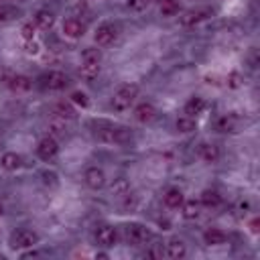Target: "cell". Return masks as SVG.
Wrapping results in <instances>:
<instances>
[{"label": "cell", "mask_w": 260, "mask_h": 260, "mask_svg": "<svg viewBox=\"0 0 260 260\" xmlns=\"http://www.w3.org/2000/svg\"><path fill=\"white\" fill-rule=\"evenodd\" d=\"M225 240H228V236L217 228H209L203 232V242L207 246H221V244H225Z\"/></svg>", "instance_id": "16"}, {"label": "cell", "mask_w": 260, "mask_h": 260, "mask_svg": "<svg viewBox=\"0 0 260 260\" xmlns=\"http://www.w3.org/2000/svg\"><path fill=\"white\" fill-rule=\"evenodd\" d=\"M150 2H152V0H126V6H128V10H132V12H144V10L150 6Z\"/></svg>", "instance_id": "31"}, {"label": "cell", "mask_w": 260, "mask_h": 260, "mask_svg": "<svg viewBox=\"0 0 260 260\" xmlns=\"http://www.w3.org/2000/svg\"><path fill=\"white\" fill-rule=\"evenodd\" d=\"M83 32H85V26H83L81 20H77V18H67V20L63 22V35H65L67 39L77 41V39L83 37Z\"/></svg>", "instance_id": "12"}, {"label": "cell", "mask_w": 260, "mask_h": 260, "mask_svg": "<svg viewBox=\"0 0 260 260\" xmlns=\"http://www.w3.org/2000/svg\"><path fill=\"white\" fill-rule=\"evenodd\" d=\"M181 207H183V217H185V219H197V217L201 215V203L195 201V199L183 201Z\"/></svg>", "instance_id": "21"}, {"label": "cell", "mask_w": 260, "mask_h": 260, "mask_svg": "<svg viewBox=\"0 0 260 260\" xmlns=\"http://www.w3.org/2000/svg\"><path fill=\"white\" fill-rule=\"evenodd\" d=\"M35 256H39V252H35V250H32V252H24V254H22V258H35Z\"/></svg>", "instance_id": "39"}, {"label": "cell", "mask_w": 260, "mask_h": 260, "mask_svg": "<svg viewBox=\"0 0 260 260\" xmlns=\"http://www.w3.org/2000/svg\"><path fill=\"white\" fill-rule=\"evenodd\" d=\"M185 254H187V248H185V242L183 240L171 238L165 244V256H169V258H185Z\"/></svg>", "instance_id": "15"}, {"label": "cell", "mask_w": 260, "mask_h": 260, "mask_svg": "<svg viewBox=\"0 0 260 260\" xmlns=\"http://www.w3.org/2000/svg\"><path fill=\"white\" fill-rule=\"evenodd\" d=\"M225 85H228L230 89H240V87L244 85L242 73H240V71H230L228 77H225Z\"/></svg>", "instance_id": "29"}, {"label": "cell", "mask_w": 260, "mask_h": 260, "mask_svg": "<svg viewBox=\"0 0 260 260\" xmlns=\"http://www.w3.org/2000/svg\"><path fill=\"white\" fill-rule=\"evenodd\" d=\"M136 95H138V85H134V83H124V85H120V87L116 89L114 98H112V108L118 110V112H124V110H128V108L134 104Z\"/></svg>", "instance_id": "1"}, {"label": "cell", "mask_w": 260, "mask_h": 260, "mask_svg": "<svg viewBox=\"0 0 260 260\" xmlns=\"http://www.w3.org/2000/svg\"><path fill=\"white\" fill-rule=\"evenodd\" d=\"M160 14L162 16H177L179 14V2L177 0H160Z\"/></svg>", "instance_id": "27"}, {"label": "cell", "mask_w": 260, "mask_h": 260, "mask_svg": "<svg viewBox=\"0 0 260 260\" xmlns=\"http://www.w3.org/2000/svg\"><path fill=\"white\" fill-rule=\"evenodd\" d=\"M134 118L140 122V124H148L156 118V108L150 104V102H142L134 108Z\"/></svg>", "instance_id": "13"}, {"label": "cell", "mask_w": 260, "mask_h": 260, "mask_svg": "<svg viewBox=\"0 0 260 260\" xmlns=\"http://www.w3.org/2000/svg\"><path fill=\"white\" fill-rule=\"evenodd\" d=\"M116 228H112V225H108V223H104V225H100L98 230H95V242L100 244V246H104V248H110V246H114L116 244Z\"/></svg>", "instance_id": "11"}, {"label": "cell", "mask_w": 260, "mask_h": 260, "mask_svg": "<svg viewBox=\"0 0 260 260\" xmlns=\"http://www.w3.org/2000/svg\"><path fill=\"white\" fill-rule=\"evenodd\" d=\"M16 8L14 6H8V4H0V22H8L12 18H16Z\"/></svg>", "instance_id": "32"}, {"label": "cell", "mask_w": 260, "mask_h": 260, "mask_svg": "<svg viewBox=\"0 0 260 260\" xmlns=\"http://www.w3.org/2000/svg\"><path fill=\"white\" fill-rule=\"evenodd\" d=\"M49 132H51V136H53V134H55V136H65V134H67V124H65V120L53 116V120L49 122Z\"/></svg>", "instance_id": "26"}, {"label": "cell", "mask_w": 260, "mask_h": 260, "mask_svg": "<svg viewBox=\"0 0 260 260\" xmlns=\"http://www.w3.org/2000/svg\"><path fill=\"white\" fill-rule=\"evenodd\" d=\"M37 154H39V158H43V160H53L57 154H59V142L55 140V136H45V138H41L39 140V144H37Z\"/></svg>", "instance_id": "6"}, {"label": "cell", "mask_w": 260, "mask_h": 260, "mask_svg": "<svg viewBox=\"0 0 260 260\" xmlns=\"http://www.w3.org/2000/svg\"><path fill=\"white\" fill-rule=\"evenodd\" d=\"M79 75L85 79H93L100 75V63H83L79 67Z\"/></svg>", "instance_id": "28"}, {"label": "cell", "mask_w": 260, "mask_h": 260, "mask_svg": "<svg viewBox=\"0 0 260 260\" xmlns=\"http://www.w3.org/2000/svg\"><path fill=\"white\" fill-rule=\"evenodd\" d=\"M148 238H150V232H148L146 225H142V223H128L126 225V240H128V244L144 246L148 242Z\"/></svg>", "instance_id": "5"}, {"label": "cell", "mask_w": 260, "mask_h": 260, "mask_svg": "<svg viewBox=\"0 0 260 260\" xmlns=\"http://www.w3.org/2000/svg\"><path fill=\"white\" fill-rule=\"evenodd\" d=\"M0 165H2V169H6V171H18V169L22 167V158H20L16 152H4L2 158H0Z\"/></svg>", "instance_id": "20"}, {"label": "cell", "mask_w": 260, "mask_h": 260, "mask_svg": "<svg viewBox=\"0 0 260 260\" xmlns=\"http://www.w3.org/2000/svg\"><path fill=\"white\" fill-rule=\"evenodd\" d=\"M51 112H53L55 118H63V120H71V118H75V110H73V106H71V104H65V102L55 104Z\"/></svg>", "instance_id": "22"}, {"label": "cell", "mask_w": 260, "mask_h": 260, "mask_svg": "<svg viewBox=\"0 0 260 260\" xmlns=\"http://www.w3.org/2000/svg\"><path fill=\"white\" fill-rule=\"evenodd\" d=\"M20 35H22V39H24V41H32V39H35V24H32V22L22 24Z\"/></svg>", "instance_id": "35"}, {"label": "cell", "mask_w": 260, "mask_h": 260, "mask_svg": "<svg viewBox=\"0 0 260 260\" xmlns=\"http://www.w3.org/2000/svg\"><path fill=\"white\" fill-rule=\"evenodd\" d=\"M209 16H213V10H211V8H207V6H203V8H193V10H187V12H183V14L179 16V24L185 26V28H189V26H195V24L207 20Z\"/></svg>", "instance_id": "2"}, {"label": "cell", "mask_w": 260, "mask_h": 260, "mask_svg": "<svg viewBox=\"0 0 260 260\" xmlns=\"http://www.w3.org/2000/svg\"><path fill=\"white\" fill-rule=\"evenodd\" d=\"M12 91H18V93H22V91H28L30 87H32V79L30 77H26V75H20V73H10L8 77H6V81H4Z\"/></svg>", "instance_id": "9"}, {"label": "cell", "mask_w": 260, "mask_h": 260, "mask_svg": "<svg viewBox=\"0 0 260 260\" xmlns=\"http://www.w3.org/2000/svg\"><path fill=\"white\" fill-rule=\"evenodd\" d=\"M236 126H238V122H236V118L232 114H223L215 122V128L219 132H236Z\"/></svg>", "instance_id": "23"}, {"label": "cell", "mask_w": 260, "mask_h": 260, "mask_svg": "<svg viewBox=\"0 0 260 260\" xmlns=\"http://www.w3.org/2000/svg\"><path fill=\"white\" fill-rule=\"evenodd\" d=\"M197 156H199L203 162L213 165V162H217V160H219V150H217V146H215V144L201 142V144L197 146Z\"/></svg>", "instance_id": "14"}, {"label": "cell", "mask_w": 260, "mask_h": 260, "mask_svg": "<svg viewBox=\"0 0 260 260\" xmlns=\"http://www.w3.org/2000/svg\"><path fill=\"white\" fill-rule=\"evenodd\" d=\"M71 102L77 104V106H81V108H87V106H89L87 93H85V91H79V89H75V91L71 93Z\"/></svg>", "instance_id": "34"}, {"label": "cell", "mask_w": 260, "mask_h": 260, "mask_svg": "<svg viewBox=\"0 0 260 260\" xmlns=\"http://www.w3.org/2000/svg\"><path fill=\"white\" fill-rule=\"evenodd\" d=\"M45 85L53 91H61L69 85V77L63 73V71H49L45 75Z\"/></svg>", "instance_id": "10"}, {"label": "cell", "mask_w": 260, "mask_h": 260, "mask_svg": "<svg viewBox=\"0 0 260 260\" xmlns=\"http://www.w3.org/2000/svg\"><path fill=\"white\" fill-rule=\"evenodd\" d=\"M6 2H18V0H6Z\"/></svg>", "instance_id": "41"}, {"label": "cell", "mask_w": 260, "mask_h": 260, "mask_svg": "<svg viewBox=\"0 0 260 260\" xmlns=\"http://www.w3.org/2000/svg\"><path fill=\"white\" fill-rule=\"evenodd\" d=\"M187 2H195V0H187Z\"/></svg>", "instance_id": "42"}, {"label": "cell", "mask_w": 260, "mask_h": 260, "mask_svg": "<svg viewBox=\"0 0 260 260\" xmlns=\"http://www.w3.org/2000/svg\"><path fill=\"white\" fill-rule=\"evenodd\" d=\"M128 191H130V185H128L124 179H118V181L112 185V193H114L116 197H124Z\"/></svg>", "instance_id": "33"}, {"label": "cell", "mask_w": 260, "mask_h": 260, "mask_svg": "<svg viewBox=\"0 0 260 260\" xmlns=\"http://www.w3.org/2000/svg\"><path fill=\"white\" fill-rule=\"evenodd\" d=\"M2 213H4V205H2V201H0V217H2Z\"/></svg>", "instance_id": "40"}, {"label": "cell", "mask_w": 260, "mask_h": 260, "mask_svg": "<svg viewBox=\"0 0 260 260\" xmlns=\"http://www.w3.org/2000/svg\"><path fill=\"white\" fill-rule=\"evenodd\" d=\"M175 126L179 132H191V130H195V120L191 116H181Z\"/></svg>", "instance_id": "30"}, {"label": "cell", "mask_w": 260, "mask_h": 260, "mask_svg": "<svg viewBox=\"0 0 260 260\" xmlns=\"http://www.w3.org/2000/svg\"><path fill=\"white\" fill-rule=\"evenodd\" d=\"M199 203L205 205V207H217L221 203V195L217 191H213V189H205L201 193V201Z\"/></svg>", "instance_id": "24"}, {"label": "cell", "mask_w": 260, "mask_h": 260, "mask_svg": "<svg viewBox=\"0 0 260 260\" xmlns=\"http://www.w3.org/2000/svg\"><path fill=\"white\" fill-rule=\"evenodd\" d=\"M250 230H252L254 234L258 232V219H252V221H250Z\"/></svg>", "instance_id": "38"}, {"label": "cell", "mask_w": 260, "mask_h": 260, "mask_svg": "<svg viewBox=\"0 0 260 260\" xmlns=\"http://www.w3.org/2000/svg\"><path fill=\"white\" fill-rule=\"evenodd\" d=\"M185 116H191V118H195V116H199L203 110H205V100L203 98H199V95H195V98H191V100H187V104H185Z\"/></svg>", "instance_id": "19"}, {"label": "cell", "mask_w": 260, "mask_h": 260, "mask_svg": "<svg viewBox=\"0 0 260 260\" xmlns=\"http://www.w3.org/2000/svg\"><path fill=\"white\" fill-rule=\"evenodd\" d=\"M116 37H118V28H116L114 24H110V22L100 24V26L95 28V32H93V39H95V43H98L100 47L112 45V43L116 41Z\"/></svg>", "instance_id": "7"}, {"label": "cell", "mask_w": 260, "mask_h": 260, "mask_svg": "<svg viewBox=\"0 0 260 260\" xmlns=\"http://www.w3.org/2000/svg\"><path fill=\"white\" fill-rule=\"evenodd\" d=\"M183 201H185V195H183V191L177 189V187H173V189H169V191L165 193V205L171 207V209H179V207L183 205Z\"/></svg>", "instance_id": "18"}, {"label": "cell", "mask_w": 260, "mask_h": 260, "mask_svg": "<svg viewBox=\"0 0 260 260\" xmlns=\"http://www.w3.org/2000/svg\"><path fill=\"white\" fill-rule=\"evenodd\" d=\"M146 256H150V258H162V256H165V246H162V244L150 246V250L146 252Z\"/></svg>", "instance_id": "36"}, {"label": "cell", "mask_w": 260, "mask_h": 260, "mask_svg": "<svg viewBox=\"0 0 260 260\" xmlns=\"http://www.w3.org/2000/svg\"><path fill=\"white\" fill-rule=\"evenodd\" d=\"M81 61L83 63H100L102 61V51L98 47H85L81 51Z\"/></svg>", "instance_id": "25"}, {"label": "cell", "mask_w": 260, "mask_h": 260, "mask_svg": "<svg viewBox=\"0 0 260 260\" xmlns=\"http://www.w3.org/2000/svg\"><path fill=\"white\" fill-rule=\"evenodd\" d=\"M39 240H41V238H39L37 232L28 230V228H20V230H16V232L12 234L10 244H12V248H32V246L39 244Z\"/></svg>", "instance_id": "3"}, {"label": "cell", "mask_w": 260, "mask_h": 260, "mask_svg": "<svg viewBox=\"0 0 260 260\" xmlns=\"http://www.w3.org/2000/svg\"><path fill=\"white\" fill-rule=\"evenodd\" d=\"M24 53L26 55H37L39 53V45L35 43V39L32 41H24Z\"/></svg>", "instance_id": "37"}, {"label": "cell", "mask_w": 260, "mask_h": 260, "mask_svg": "<svg viewBox=\"0 0 260 260\" xmlns=\"http://www.w3.org/2000/svg\"><path fill=\"white\" fill-rule=\"evenodd\" d=\"M53 24H55V14L51 10H37L35 12V26L49 30Z\"/></svg>", "instance_id": "17"}, {"label": "cell", "mask_w": 260, "mask_h": 260, "mask_svg": "<svg viewBox=\"0 0 260 260\" xmlns=\"http://www.w3.org/2000/svg\"><path fill=\"white\" fill-rule=\"evenodd\" d=\"M95 136L104 142H126L130 138V130L120 128V126H106L95 130Z\"/></svg>", "instance_id": "4"}, {"label": "cell", "mask_w": 260, "mask_h": 260, "mask_svg": "<svg viewBox=\"0 0 260 260\" xmlns=\"http://www.w3.org/2000/svg\"><path fill=\"white\" fill-rule=\"evenodd\" d=\"M83 179H85V185H87L89 189H93V191H98V189H102V187L106 185V173H104L100 167H89V169L85 171Z\"/></svg>", "instance_id": "8"}]
</instances>
